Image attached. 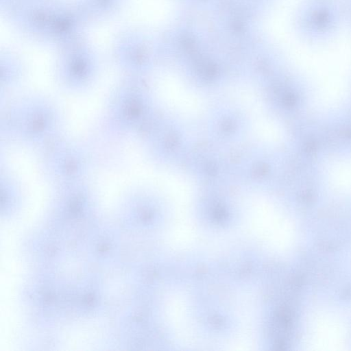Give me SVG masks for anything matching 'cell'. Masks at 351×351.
I'll return each mask as SVG.
<instances>
[{"instance_id":"obj_3","label":"cell","mask_w":351,"mask_h":351,"mask_svg":"<svg viewBox=\"0 0 351 351\" xmlns=\"http://www.w3.org/2000/svg\"><path fill=\"white\" fill-rule=\"evenodd\" d=\"M44 178L57 186L88 180L94 157L84 145L64 136L38 153Z\"/></svg>"},{"instance_id":"obj_1","label":"cell","mask_w":351,"mask_h":351,"mask_svg":"<svg viewBox=\"0 0 351 351\" xmlns=\"http://www.w3.org/2000/svg\"><path fill=\"white\" fill-rule=\"evenodd\" d=\"M0 134L5 145L17 144L38 154L64 136V117L50 97L27 95L1 104Z\"/></svg>"},{"instance_id":"obj_2","label":"cell","mask_w":351,"mask_h":351,"mask_svg":"<svg viewBox=\"0 0 351 351\" xmlns=\"http://www.w3.org/2000/svg\"><path fill=\"white\" fill-rule=\"evenodd\" d=\"M148 99L140 84L127 80L111 92L99 123L101 135L117 141L136 133L147 113Z\"/></svg>"}]
</instances>
